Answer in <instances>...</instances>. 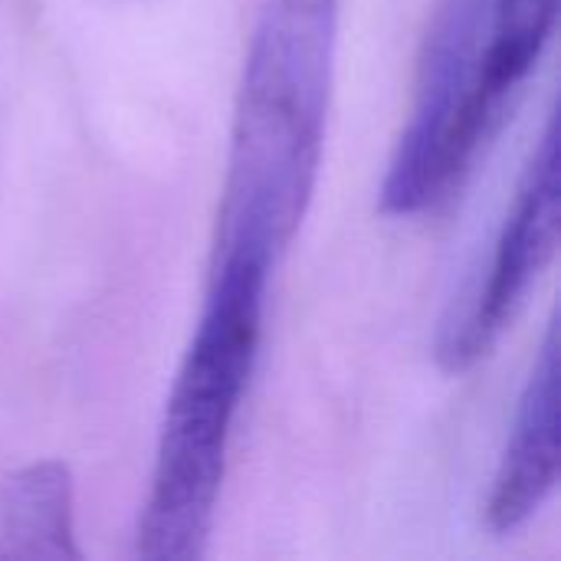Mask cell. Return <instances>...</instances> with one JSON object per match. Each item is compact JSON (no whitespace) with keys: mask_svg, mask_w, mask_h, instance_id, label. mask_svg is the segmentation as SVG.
Returning a JSON list of instances; mask_svg holds the SVG:
<instances>
[{"mask_svg":"<svg viewBox=\"0 0 561 561\" xmlns=\"http://www.w3.org/2000/svg\"><path fill=\"white\" fill-rule=\"evenodd\" d=\"M339 0H266L250 36L217 214L214 256L276 260L296 237L322 164Z\"/></svg>","mask_w":561,"mask_h":561,"instance_id":"6da1fadb","label":"cell"},{"mask_svg":"<svg viewBox=\"0 0 561 561\" xmlns=\"http://www.w3.org/2000/svg\"><path fill=\"white\" fill-rule=\"evenodd\" d=\"M270 266V256L250 250L214 256L210 296L168 398L135 533L141 559L191 561L207 552L233 421L256 365Z\"/></svg>","mask_w":561,"mask_h":561,"instance_id":"7a4b0ae2","label":"cell"},{"mask_svg":"<svg viewBox=\"0 0 561 561\" xmlns=\"http://www.w3.org/2000/svg\"><path fill=\"white\" fill-rule=\"evenodd\" d=\"M493 0H440L424 36L408 128L381 184V214L414 217L463 184L496 125L477 105V69Z\"/></svg>","mask_w":561,"mask_h":561,"instance_id":"3957f363","label":"cell"},{"mask_svg":"<svg viewBox=\"0 0 561 561\" xmlns=\"http://www.w3.org/2000/svg\"><path fill=\"white\" fill-rule=\"evenodd\" d=\"M559 118L549 115L546 131L526 164L516 204L496 240L486 283L477 296L454 312L437 339V362L444 371L460 375L473 368L516 319L533 283L546 273L559 247Z\"/></svg>","mask_w":561,"mask_h":561,"instance_id":"277c9868","label":"cell"},{"mask_svg":"<svg viewBox=\"0 0 561 561\" xmlns=\"http://www.w3.org/2000/svg\"><path fill=\"white\" fill-rule=\"evenodd\" d=\"M559 483V329L549 325L529 381L519 398L513 437L506 444L486 523L496 536L523 529Z\"/></svg>","mask_w":561,"mask_h":561,"instance_id":"5b68a950","label":"cell"},{"mask_svg":"<svg viewBox=\"0 0 561 561\" xmlns=\"http://www.w3.org/2000/svg\"><path fill=\"white\" fill-rule=\"evenodd\" d=\"M72 473L59 460H43L0 490V559H82L76 546Z\"/></svg>","mask_w":561,"mask_h":561,"instance_id":"8992f818","label":"cell"},{"mask_svg":"<svg viewBox=\"0 0 561 561\" xmlns=\"http://www.w3.org/2000/svg\"><path fill=\"white\" fill-rule=\"evenodd\" d=\"M559 20V0H493L477 69V105L503 128L519 85L539 66Z\"/></svg>","mask_w":561,"mask_h":561,"instance_id":"52a82bcc","label":"cell"}]
</instances>
